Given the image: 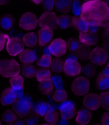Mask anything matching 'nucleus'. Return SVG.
I'll return each mask as SVG.
<instances>
[{
	"mask_svg": "<svg viewBox=\"0 0 109 125\" xmlns=\"http://www.w3.org/2000/svg\"><path fill=\"white\" fill-rule=\"evenodd\" d=\"M44 119L50 124L55 125L59 121V114L57 111L52 110L44 116Z\"/></svg>",
	"mask_w": 109,
	"mask_h": 125,
	"instance_id": "29",
	"label": "nucleus"
},
{
	"mask_svg": "<svg viewBox=\"0 0 109 125\" xmlns=\"http://www.w3.org/2000/svg\"><path fill=\"white\" fill-rule=\"evenodd\" d=\"M50 67L54 72L60 73L63 70L64 62L60 59H54L52 60Z\"/></svg>",
	"mask_w": 109,
	"mask_h": 125,
	"instance_id": "32",
	"label": "nucleus"
},
{
	"mask_svg": "<svg viewBox=\"0 0 109 125\" xmlns=\"http://www.w3.org/2000/svg\"><path fill=\"white\" fill-rule=\"evenodd\" d=\"M9 36L0 32V51L4 48L6 40Z\"/></svg>",
	"mask_w": 109,
	"mask_h": 125,
	"instance_id": "42",
	"label": "nucleus"
},
{
	"mask_svg": "<svg viewBox=\"0 0 109 125\" xmlns=\"http://www.w3.org/2000/svg\"><path fill=\"white\" fill-rule=\"evenodd\" d=\"M79 41L84 45L87 46H93L98 43L99 36L96 32L87 31L86 32H80L79 36Z\"/></svg>",
	"mask_w": 109,
	"mask_h": 125,
	"instance_id": "14",
	"label": "nucleus"
},
{
	"mask_svg": "<svg viewBox=\"0 0 109 125\" xmlns=\"http://www.w3.org/2000/svg\"><path fill=\"white\" fill-rule=\"evenodd\" d=\"M63 70L67 76L75 77L80 73L81 67L80 63L76 60L69 59L64 62Z\"/></svg>",
	"mask_w": 109,
	"mask_h": 125,
	"instance_id": "10",
	"label": "nucleus"
},
{
	"mask_svg": "<svg viewBox=\"0 0 109 125\" xmlns=\"http://www.w3.org/2000/svg\"><path fill=\"white\" fill-rule=\"evenodd\" d=\"M12 108L14 112L19 117H26L30 114L33 110V102L29 96L19 98L13 103Z\"/></svg>",
	"mask_w": 109,
	"mask_h": 125,
	"instance_id": "2",
	"label": "nucleus"
},
{
	"mask_svg": "<svg viewBox=\"0 0 109 125\" xmlns=\"http://www.w3.org/2000/svg\"></svg>",
	"mask_w": 109,
	"mask_h": 125,
	"instance_id": "52",
	"label": "nucleus"
},
{
	"mask_svg": "<svg viewBox=\"0 0 109 125\" xmlns=\"http://www.w3.org/2000/svg\"><path fill=\"white\" fill-rule=\"evenodd\" d=\"M38 90L44 95L49 94L53 90L54 84L51 78L44 80L40 82L38 84Z\"/></svg>",
	"mask_w": 109,
	"mask_h": 125,
	"instance_id": "20",
	"label": "nucleus"
},
{
	"mask_svg": "<svg viewBox=\"0 0 109 125\" xmlns=\"http://www.w3.org/2000/svg\"><path fill=\"white\" fill-rule=\"evenodd\" d=\"M80 18L90 26L108 27V4L99 0L85 2L82 5Z\"/></svg>",
	"mask_w": 109,
	"mask_h": 125,
	"instance_id": "1",
	"label": "nucleus"
},
{
	"mask_svg": "<svg viewBox=\"0 0 109 125\" xmlns=\"http://www.w3.org/2000/svg\"><path fill=\"white\" fill-rule=\"evenodd\" d=\"M20 61L24 64H31L36 60V53L31 50L26 49L20 54Z\"/></svg>",
	"mask_w": 109,
	"mask_h": 125,
	"instance_id": "18",
	"label": "nucleus"
},
{
	"mask_svg": "<svg viewBox=\"0 0 109 125\" xmlns=\"http://www.w3.org/2000/svg\"><path fill=\"white\" fill-rule=\"evenodd\" d=\"M95 83L96 87L99 90H106L109 87V63L101 73L96 76Z\"/></svg>",
	"mask_w": 109,
	"mask_h": 125,
	"instance_id": "11",
	"label": "nucleus"
},
{
	"mask_svg": "<svg viewBox=\"0 0 109 125\" xmlns=\"http://www.w3.org/2000/svg\"><path fill=\"white\" fill-rule=\"evenodd\" d=\"M82 71L87 77L89 78H92L95 76L97 69L96 67L94 66L93 64L88 63L84 65L82 68Z\"/></svg>",
	"mask_w": 109,
	"mask_h": 125,
	"instance_id": "31",
	"label": "nucleus"
},
{
	"mask_svg": "<svg viewBox=\"0 0 109 125\" xmlns=\"http://www.w3.org/2000/svg\"><path fill=\"white\" fill-rule=\"evenodd\" d=\"M38 36L40 45L44 47L52 40L53 36V31L48 29H42L38 31Z\"/></svg>",
	"mask_w": 109,
	"mask_h": 125,
	"instance_id": "17",
	"label": "nucleus"
},
{
	"mask_svg": "<svg viewBox=\"0 0 109 125\" xmlns=\"http://www.w3.org/2000/svg\"><path fill=\"white\" fill-rule=\"evenodd\" d=\"M100 100H101V104L103 108L106 109L107 111L109 110V92H104L102 93L99 95Z\"/></svg>",
	"mask_w": 109,
	"mask_h": 125,
	"instance_id": "36",
	"label": "nucleus"
},
{
	"mask_svg": "<svg viewBox=\"0 0 109 125\" xmlns=\"http://www.w3.org/2000/svg\"><path fill=\"white\" fill-rule=\"evenodd\" d=\"M93 125H101L99 124H94Z\"/></svg>",
	"mask_w": 109,
	"mask_h": 125,
	"instance_id": "49",
	"label": "nucleus"
},
{
	"mask_svg": "<svg viewBox=\"0 0 109 125\" xmlns=\"http://www.w3.org/2000/svg\"><path fill=\"white\" fill-rule=\"evenodd\" d=\"M91 117H92L91 112L86 109H82L78 112L76 121L79 125H86L90 121Z\"/></svg>",
	"mask_w": 109,
	"mask_h": 125,
	"instance_id": "19",
	"label": "nucleus"
},
{
	"mask_svg": "<svg viewBox=\"0 0 109 125\" xmlns=\"http://www.w3.org/2000/svg\"><path fill=\"white\" fill-rule=\"evenodd\" d=\"M73 8H72V11L73 13L75 14V16H79L81 13V7L80 2L79 1H75L73 3Z\"/></svg>",
	"mask_w": 109,
	"mask_h": 125,
	"instance_id": "40",
	"label": "nucleus"
},
{
	"mask_svg": "<svg viewBox=\"0 0 109 125\" xmlns=\"http://www.w3.org/2000/svg\"><path fill=\"white\" fill-rule=\"evenodd\" d=\"M89 81L84 77H79L75 79L71 85L72 92L78 96L86 94L89 91Z\"/></svg>",
	"mask_w": 109,
	"mask_h": 125,
	"instance_id": "5",
	"label": "nucleus"
},
{
	"mask_svg": "<svg viewBox=\"0 0 109 125\" xmlns=\"http://www.w3.org/2000/svg\"><path fill=\"white\" fill-rule=\"evenodd\" d=\"M41 125H50V124H43Z\"/></svg>",
	"mask_w": 109,
	"mask_h": 125,
	"instance_id": "48",
	"label": "nucleus"
},
{
	"mask_svg": "<svg viewBox=\"0 0 109 125\" xmlns=\"http://www.w3.org/2000/svg\"><path fill=\"white\" fill-rule=\"evenodd\" d=\"M54 4L56 9L61 13H68L71 11L72 6L71 1H56Z\"/></svg>",
	"mask_w": 109,
	"mask_h": 125,
	"instance_id": "23",
	"label": "nucleus"
},
{
	"mask_svg": "<svg viewBox=\"0 0 109 125\" xmlns=\"http://www.w3.org/2000/svg\"><path fill=\"white\" fill-rule=\"evenodd\" d=\"M79 125V124H78V125Z\"/></svg>",
	"mask_w": 109,
	"mask_h": 125,
	"instance_id": "51",
	"label": "nucleus"
},
{
	"mask_svg": "<svg viewBox=\"0 0 109 125\" xmlns=\"http://www.w3.org/2000/svg\"><path fill=\"white\" fill-rule=\"evenodd\" d=\"M52 80L53 84L54 85L55 87L57 90H63L64 87V82L63 79H62L61 77L60 76L55 75L52 77Z\"/></svg>",
	"mask_w": 109,
	"mask_h": 125,
	"instance_id": "38",
	"label": "nucleus"
},
{
	"mask_svg": "<svg viewBox=\"0 0 109 125\" xmlns=\"http://www.w3.org/2000/svg\"><path fill=\"white\" fill-rule=\"evenodd\" d=\"M72 18L69 16L62 15L58 18V25L61 29H66L71 26Z\"/></svg>",
	"mask_w": 109,
	"mask_h": 125,
	"instance_id": "30",
	"label": "nucleus"
},
{
	"mask_svg": "<svg viewBox=\"0 0 109 125\" xmlns=\"http://www.w3.org/2000/svg\"><path fill=\"white\" fill-rule=\"evenodd\" d=\"M80 45V42L76 38H70L68 40L67 49L71 51H75Z\"/></svg>",
	"mask_w": 109,
	"mask_h": 125,
	"instance_id": "37",
	"label": "nucleus"
},
{
	"mask_svg": "<svg viewBox=\"0 0 109 125\" xmlns=\"http://www.w3.org/2000/svg\"><path fill=\"white\" fill-rule=\"evenodd\" d=\"M20 71V65L14 59H3L0 60V75L3 77H13L19 75Z\"/></svg>",
	"mask_w": 109,
	"mask_h": 125,
	"instance_id": "3",
	"label": "nucleus"
},
{
	"mask_svg": "<svg viewBox=\"0 0 109 125\" xmlns=\"http://www.w3.org/2000/svg\"><path fill=\"white\" fill-rule=\"evenodd\" d=\"M58 125H69V123L68 120L61 118L60 120L58 121Z\"/></svg>",
	"mask_w": 109,
	"mask_h": 125,
	"instance_id": "45",
	"label": "nucleus"
},
{
	"mask_svg": "<svg viewBox=\"0 0 109 125\" xmlns=\"http://www.w3.org/2000/svg\"><path fill=\"white\" fill-rule=\"evenodd\" d=\"M16 91L11 87L4 89L0 96V102L2 105H9L13 103L17 99Z\"/></svg>",
	"mask_w": 109,
	"mask_h": 125,
	"instance_id": "15",
	"label": "nucleus"
},
{
	"mask_svg": "<svg viewBox=\"0 0 109 125\" xmlns=\"http://www.w3.org/2000/svg\"><path fill=\"white\" fill-rule=\"evenodd\" d=\"M89 58L93 63L100 66L106 63L108 59V55L103 49L98 47L91 51Z\"/></svg>",
	"mask_w": 109,
	"mask_h": 125,
	"instance_id": "8",
	"label": "nucleus"
},
{
	"mask_svg": "<svg viewBox=\"0 0 109 125\" xmlns=\"http://www.w3.org/2000/svg\"><path fill=\"white\" fill-rule=\"evenodd\" d=\"M52 110V108L49 104L44 102H38L34 108L35 115L42 117H44L47 113Z\"/></svg>",
	"mask_w": 109,
	"mask_h": 125,
	"instance_id": "22",
	"label": "nucleus"
},
{
	"mask_svg": "<svg viewBox=\"0 0 109 125\" xmlns=\"http://www.w3.org/2000/svg\"><path fill=\"white\" fill-rule=\"evenodd\" d=\"M9 81L12 86V88L14 91H18L22 88L24 79L22 76L18 75L11 77H10Z\"/></svg>",
	"mask_w": 109,
	"mask_h": 125,
	"instance_id": "26",
	"label": "nucleus"
},
{
	"mask_svg": "<svg viewBox=\"0 0 109 125\" xmlns=\"http://www.w3.org/2000/svg\"><path fill=\"white\" fill-rule=\"evenodd\" d=\"M60 112L61 118L65 120L71 119L76 114L75 104L71 101H67L60 105Z\"/></svg>",
	"mask_w": 109,
	"mask_h": 125,
	"instance_id": "13",
	"label": "nucleus"
},
{
	"mask_svg": "<svg viewBox=\"0 0 109 125\" xmlns=\"http://www.w3.org/2000/svg\"><path fill=\"white\" fill-rule=\"evenodd\" d=\"M42 2L45 10L48 11L52 10L53 7L55 3V1H42Z\"/></svg>",
	"mask_w": 109,
	"mask_h": 125,
	"instance_id": "41",
	"label": "nucleus"
},
{
	"mask_svg": "<svg viewBox=\"0 0 109 125\" xmlns=\"http://www.w3.org/2000/svg\"><path fill=\"white\" fill-rule=\"evenodd\" d=\"M52 61V57L50 54H44L37 61V64L40 66L48 68L50 67Z\"/></svg>",
	"mask_w": 109,
	"mask_h": 125,
	"instance_id": "35",
	"label": "nucleus"
},
{
	"mask_svg": "<svg viewBox=\"0 0 109 125\" xmlns=\"http://www.w3.org/2000/svg\"><path fill=\"white\" fill-rule=\"evenodd\" d=\"M0 125H2V124H1V121H0Z\"/></svg>",
	"mask_w": 109,
	"mask_h": 125,
	"instance_id": "50",
	"label": "nucleus"
},
{
	"mask_svg": "<svg viewBox=\"0 0 109 125\" xmlns=\"http://www.w3.org/2000/svg\"><path fill=\"white\" fill-rule=\"evenodd\" d=\"M38 23L42 29L53 31L58 28V17L54 12H45L38 19Z\"/></svg>",
	"mask_w": 109,
	"mask_h": 125,
	"instance_id": "4",
	"label": "nucleus"
},
{
	"mask_svg": "<svg viewBox=\"0 0 109 125\" xmlns=\"http://www.w3.org/2000/svg\"><path fill=\"white\" fill-rule=\"evenodd\" d=\"M33 2L35 3H36V4L38 5V4H40V3L42 2V1H33Z\"/></svg>",
	"mask_w": 109,
	"mask_h": 125,
	"instance_id": "47",
	"label": "nucleus"
},
{
	"mask_svg": "<svg viewBox=\"0 0 109 125\" xmlns=\"http://www.w3.org/2000/svg\"><path fill=\"white\" fill-rule=\"evenodd\" d=\"M76 58L80 61H84L89 58L91 49L89 46L80 44L77 49L74 51Z\"/></svg>",
	"mask_w": 109,
	"mask_h": 125,
	"instance_id": "16",
	"label": "nucleus"
},
{
	"mask_svg": "<svg viewBox=\"0 0 109 125\" xmlns=\"http://www.w3.org/2000/svg\"><path fill=\"white\" fill-rule=\"evenodd\" d=\"M7 39L6 49L11 56H16L23 51L24 49V45L20 38L18 37H9L8 36Z\"/></svg>",
	"mask_w": 109,
	"mask_h": 125,
	"instance_id": "6",
	"label": "nucleus"
},
{
	"mask_svg": "<svg viewBox=\"0 0 109 125\" xmlns=\"http://www.w3.org/2000/svg\"><path fill=\"white\" fill-rule=\"evenodd\" d=\"M102 125H109V112L107 111L104 113L102 117Z\"/></svg>",
	"mask_w": 109,
	"mask_h": 125,
	"instance_id": "43",
	"label": "nucleus"
},
{
	"mask_svg": "<svg viewBox=\"0 0 109 125\" xmlns=\"http://www.w3.org/2000/svg\"><path fill=\"white\" fill-rule=\"evenodd\" d=\"M39 122V118L38 115L35 114L31 115L26 119V123L27 125H37Z\"/></svg>",
	"mask_w": 109,
	"mask_h": 125,
	"instance_id": "39",
	"label": "nucleus"
},
{
	"mask_svg": "<svg viewBox=\"0 0 109 125\" xmlns=\"http://www.w3.org/2000/svg\"><path fill=\"white\" fill-rule=\"evenodd\" d=\"M22 74L28 78H32L35 76L36 69L33 64H23L21 67Z\"/></svg>",
	"mask_w": 109,
	"mask_h": 125,
	"instance_id": "27",
	"label": "nucleus"
},
{
	"mask_svg": "<svg viewBox=\"0 0 109 125\" xmlns=\"http://www.w3.org/2000/svg\"><path fill=\"white\" fill-rule=\"evenodd\" d=\"M9 2L8 1H0V5H4Z\"/></svg>",
	"mask_w": 109,
	"mask_h": 125,
	"instance_id": "46",
	"label": "nucleus"
},
{
	"mask_svg": "<svg viewBox=\"0 0 109 125\" xmlns=\"http://www.w3.org/2000/svg\"><path fill=\"white\" fill-rule=\"evenodd\" d=\"M37 25L38 19L36 16L30 12H25L19 21V26L26 31L34 29Z\"/></svg>",
	"mask_w": 109,
	"mask_h": 125,
	"instance_id": "7",
	"label": "nucleus"
},
{
	"mask_svg": "<svg viewBox=\"0 0 109 125\" xmlns=\"http://www.w3.org/2000/svg\"><path fill=\"white\" fill-rule=\"evenodd\" d=\"M71 26L81 32L88 31V28L89 26L80 17L78 16H75L72 18Z\"/></svg>",
	"mask_w": 109,
	"mask_h": 125,
	"instance_id": "21",
	"label": "nucleus"
},
{
	"mask_svg": "<svg viewBox=\"0 0 109 125\" xmlns=\"http://www.w3.org/2000/svg\"><path fill=\"white\" fill-rule=\"evenodd\" d=\"M9 125H25L24 121L21 120H16Z\"/></svg>",
	"mask_w": 109,
	"mask_h": 125,
	"instance_id": "44",
	"label": "nucleus"
},
{
	"mask_svg": "<svg viewBox=\"0 0 109 125\" xmlns=\"http://www.w3.org/2000/svg\"><path fill=\"white\" fill-rule=\"evenodd\" d=\"M49 50L53 55L61 57L66 53L67 43L61 38L55 39L49 46Z\"/></svg>",
	"mask_w": 109,
	"mask_h": 125,
	"instance_id": "9",
	"label": "nucleus"
},
{
	"mask_svg": "<svg viewBox=\"0 0 109 125\" xmlns=\"http://www.w3.org/2000/svg\"><path fill=\"white\" fill-rule=\"evenodd\" d=\"M53 99L57 102H63L67 99V93L64 90H57L53 95Z\"/></svg>",
	"mask_w": 109,
	"mask_h": 125,
	"instance_id": "33",
	"label": "nucleus"
},
{
	"mask_svg": "<svg viewBox=\"0 0 109 125\" xmlns=\"http://www.w3.org/2000/svg\"><path fill=\"white\" fill-rule=\"evenodd\" d=\"M83 105L86 109L91 111H95L101 106V100L99 96L95 93H89L84 97Z\"/></svg>",
	"mask_w": 109,
	"mask_h": 125,
	"instance_id": "12",
	"label": "nucleus"
},
{
	"mask_svg": "<svg viewBox=\"0 0 109 125\" xmlns=\"http://www.w3.org/2000/svg\"><path fill=\"white\" fill-rule=\"evenodd\" d=\"M2 119L6 123H12L17 120V117L14 113L10 110H7L2 115Z\"/></svg>",
	"mask_w": 109,
	"mask_h": 125,
	"instance_id": "34",
	"label": "nucleus"
},
{
	"mask_svg": "<svg viewBox=\"0 0 109 125\" xmlns=\"http://www.w3.org/2000/svg\"><path fill=\"white\" fill-rule=\"evenodd\" d=\"M35 76L38 81L40 82L44 80L51 78V71L46 68H39L36 71Z\"/></svg>",
	"mask_w": 109,
	"mask_h": 125,
	"instance_id": "28",
	"label": "nucleus"
},
{
	"mask_svg": "<svg viewBox=\"0 0 109 125\" xmlns=\"http://www.w3.org/2000/svg\"><path fill=\"white\" fill-rule=\"evenodd\" d=\"M15 20L12 15L4 14L0 18V27L5 30H9L14 24Z\"/></svg>",
	"mask_w": 109,
	"mask_h": 125,
	"instance_id": "24",
	"label": "nucleus"
},
{
	"mask_svg": "<svg viewBox=\"0 0 109 125\" xmlns=\"http://www.w3.org/2000/svg\"><path fill=\"white\" fill-rule=\"evenodd\" d=\"M23 42L26 46L33 47L36 45L38 42L37 35L34 32H28L23 36Z\"/></svg>",
	"mask_w": 109,
	"mask_h": 125,
	"instance_id": "25",
	"label": "nucleus"
}]
</instances>
